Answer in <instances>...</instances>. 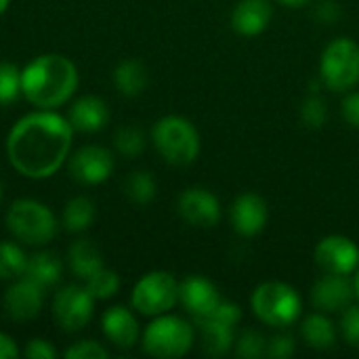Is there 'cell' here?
I'll use <instances>...</instances> for the list:
<instances>
[{
  "mask_svg": "<svg viewBox=\"0 0 359 359\" xmlns=\"http://www.w3.org/2000/svg\"><path fill=\"white\" fill-rule=\"evenodd\" d=\"M158 154L172 166H187L200 154V133L183 116H164L151 130Z\"/></svg>",
  "mask_w": 359,
  "mask_h": 359,
  "instance_id": "4",
  "label": "cell"
},
{
  "mask_svg": "<svg viewBox=\"0 0 359 359\" xmlns=\"http://www.w3.org/2000/svg\"><path fill=\"white\" fill-rule=\"evenodd\" d=\"M101 328H103V334L105 339L120 347V349H130L137 345L139 341V324H137V318L133 316V311H128L126 307H109L103 318H101Z\"/></svg>",
  "mask_w": 359,
  "mask_h": 359,
  "instance_id": "18",
  "label": "cell"
},
{
  "mask_svg": "<svg viewBox=\"0 0 359 359\" xmlns=\"http://www.w3.org/2000/svg\"><path fill=\"white\" fill-rule=\"evenodd\" d=\"M95 297L86 290V286H65L53 299V316L55 322L65 332H80L93 318Z\"/></svg>",
  "mask_w": 359,
  "mask_h": 359,
  "instance_id": "9",
  "label": "cell"
},
{
  "mask_svg": "<svg viewBox=\"0 0 359 359\" xmlns=\"http://www.w3.org/2000/svg\"><path fill=\"white\" fill-rule=\"evenodd\" d=\"M114 82L124 97H139L147 86V69L137 59H126L114 69Z\"/></svg>",
  "mask_w": 359,
  "mask_h": 359,
  "instance_id": "24",
  "label": "cell"
},
{
  "mask_svg": "<svg viewBox=\"0 0 359 359\" xmlns=\"http://www.w3.org/2000/svg\"><path fill=\"white\" fill-rule=\"evenodd\" d=\"M328 118V107L322 101V97L311 95L301 105V120L307 128H322Z\"/></svg>",
  "mask_w": 359,
  "mask_h": 359,
  "instance_id": "32",
  "label": "cell"
},
{
  "mask_svg": "<svg viewBox=\"0 0 359 359\" xmlns=\"http://www.w3.org/2000/svg\"><path fill=\"white\" fill-rule=\"evenodd\" d=\"M316 263L324 273L353 276L359 267V246L347 236H326L316 246Z\"/></svg>",
  "mask_w": 359,
  "mask_h": 359,
  "instance_id": "10",
  "label": "cell"
},
{
  "mask_svg": "<svg viewBox=\"0 0 359 359\" xmlns=\"http://www.w3.org/2000/svg\"><path fill=\"white\" fill-rule=\"evenodd\" d=\"M17 355H19V349H17L15 341L8 334L0 332V359H13Z\"/></svg>",
  "mask_w": 359,
  "mask_h": 359,
  "instance_id": "38",
  "label": "cell"
},
{
  "mask_svg": "<svg viewBox=\"0 0 359 359\" xmlns=\"http://www.w3.org/2000/svg\"><path fill=\"white\" fill-rule=\"evenodd\" d=\"M196 326L200 330V341L204 353L212 358L227 355L233 349L236 343V326H229L217 318H202L196 320Z\"/></svg>",
  "mask_w": 359,
  "mask_h": 359,
  "instance_id": "20",
  "label": "cell"
},
{
  "mask_svg": "<svg viewBox=\"0 0 359 359\" xmlns=\"http://www.w3.org/2000/svg\"><path fill=\"white\" fill-rule=\"evenodd\" d=\"M0 200H2V183H0Z\"/></svg>",
  "mask_w": 359,
  "mask_h": 359,
  "instance_id": "43",
  "label": "cell"
},
{
  "mask_svg": "<svg viewBox=\"0 0 359 359\" xmlns=\"http://www.w3.org/2000/svg\"><path fill=\"white\" fill-rule=\"evenodd\" d=\"M221 301L223 299L217 286L202 276H189L179 284V303L194 318V322L208 318Z\"/></svg>",
  "mask_w": 359,
  "mask_h": 359,
  "instance_id": "14",
  "label": "cell"
},
{
  "mask_svg": "<svg viewBox=\"0 0 359 359\" xmlns=\"http://www.w3.org/2000/svg\"><path fill=\"white\" fill-rule=\"evenodd\" d=\"M353 299H355V286L349 276L324 273L311 290V303L322 313L345 311L353 303Z\"/></svg>",
  "mask_w": 359,
  "mask_h": 359,
  "instance_id": "13",
  "label": "cell"
},
{
  "mask_svg": "<svg viewBox=\"0 0 359 359\" xmlns=\"http://www.w3.org/2000/svg\"><path fill=\"white\" fill-rule=\"evenodd\" d=\"M297 351L294 339L290 334H276L271 339H267V358L286 359L290 358Z\"/></svg>",
  "mask_w": 359,
  "mask_h": 359,
  "instance_id": "35",
  "label": "cell"
},
{
  "mask_svg": "<svg viewBox=\"0 0 359 359\" xmlns=\"http://www.w3.org/2000/svg\"><path fill=\"white\" fill-rule=\"evenodd\" d=\"M8 2H11V0H0V15L8 8Z\"/></svg>",
  "mask_w": 359,
  "mask_h": 359,
  "instance_id": "42",
  "label": "cell"
},
{
  "mask_svg": "<svg viewBox=\"0 0 359 359\" xmlns=\"http://www.w3.org/2000/svg\"><path fill=\"white\" fill-rule=\"evenodd\" d=\"M320 17L322 19H326V21H334L337 19V15H339V8H337V4L334 2H330V0H324L322 4H320Z\"/></svg>",
  "mask_w": 359,
  "mask_h": 359,
  "instance_id": "39",
  "label": "cell"
},
{
  "mask_svg": "<svg viewBox=\"0 0 359 359\" xmlns=\"http://www.w3.org/2000/svg\"><path fill=\"white\" fill-rule=\"evenodd\" d=\"M78 88V69L72 59L48 53L21 69V95L40 109H57Z\"/></svg>",
  "mask_w": 359,
  "mask_h": 359,
  "instance_id": "2",
  "label": "cell"
},
{
  "mask_svg": "<svg viewBox=\"0 0 359 359\" xmlns=\"http://www.w3.org/2000/svg\"><path fill=\"white\" fill-rule=\"evenodd\" d=\"M74 128L69 120L53 109L23 116L6 137L11 166L27 179L53 177L65 162L72 147Z\"/></svg>",
  "mask_w": 359,
  "mask_h": 359,
  "instance_id": "1",
  "label": "cell"
},
{
  "mask_svg": "<svg viewBox=\"0 0 359 359\" xmlns=\"http://www.w3.org/2000/svg\"><path fill=\"white\" fill-rule=\"evenodd\" d=\"M231 225L233 231L242 238H255L259 236L269 219V210H267V202L257 196V194H242L236 198V202L231 204Z\"/></svg>",
  "mask_w": 359,
  "mask_h": 359,
  "instance_id": "15",
  "label": "cell"
},
{
  "mask_svg": "<svg viewBox=\"0 0 359 359\" xmlns=\"http://www.w3.org/2000/svg\"><path fill=\"white\" fill-rule=\"evenodd\" d=\"M114 143L118 147V151L126 158H137L143 149H145V135L139 126H122L118 128L116 137H114Z\"/></svg>",
  "mask_w": 359,
  "mask_h": 359,
  "instance_id": "29",
  "label": "cell"
},
{
  "mask_svg": "<svg viewBox=\"0 0 359 359\" xmlns=\"http://www.w3.org/2000/svg\"><path fill=\"white\" fill-rule=\"evenodd\" d=\"M341 114L349 126L359 128V90H353L345 97V101L341 105Z\"/></svg>",
  "mask_w": 359,
  "mask_h": 359,
  "instance_id": "37",
  "label": "cell"
},
{
  "mask_svg": "<svg viewBox=\"0 0 359 359\" xmlns=\"http://www.w3.org/2000/svg\"><path fill=\"white\" fill-rule=\"evenodd\" d=\"M177 210L185 223L200 229H210L221 221V202L204 187L185 189L177 200Z\"/></svg>",
  "mask_w": 359,
  "mask_h": 359,
  "instance_id": "12",
  "label": "cell"
},
{
  "mask_svg": "<svg viewBox=\"0 0 359 359\" xmlns=\"http://www.w3.org/2000/svg\"><path fill=\"white\" fill-rule=\"evenodd\" d=\"M114 154L101 145H86L69 158V175L84 185L105 183L114 172Z\"/></svg>",
  "mask_w": 359,
  "mask_h": 359,
  "instance_id": "11",
  "label": "cell"
},
{
  "mask_svg": "<svg viewBox=\"0 0 359 359\" xmlns=\"http://www.w3.org/2000/svg\"><path fill=\"white\" fill-rule=\"evenodd\" d=\"M196 341V330L189 322L179 316L162 313L158 316L141 337L143 351L151 358L172 359L189 353Z\"/></svg>",
  "mask_w": 359,
  "mask_h": 359,
  "instance_id": "5",
  "label": "cell"
},
{
  "mask_svg": "<svg viewBox=\"0 0 359 359\" xmlns=\"http://www.w3.org/2000/svg\"><path fill=\"white\" fill-rule=\"evenodd\" d=\"M353 286H355V297L359 299V267H358V271L353 273Z\"/></svg>",
  "mask_w": 359,
  "mask_h": 359,
  "instance_id": "41",
  "label": "cell"
},
{
  "mask_svg": "<svg viewBox=\"0 0 359 359\" xmlns=\"http://www.w3.org/2000/svg\"><path fill=\"white\" fill-rule=\"evenodd\" d=\"M273 17V6L269 0H240L231 13V27L236 34L252 38L263 34Z\"/></svg>",
  "mask_w": 359,
  "mask_h": 359,
  "instance_id": "17",
  "label": "cell"
},
{
  "mask_svg": "<svg viewBox=\"0 0 359 359\" xmlns=\"http://www.w3.org/2000/svg\"><path fill=\"white\" fill-rule=\"evenodd\" d=\"M93 221H95V204L84 196L72 198L63 208V225L67 231L74 233L84 231L93 225Z\"/></svg>",
  "mask_w": 359,
  "mask_h": 359,
  "instance_id": "25",
  "label": "cell"
},
{
  "mask_svg": "<svg viewBox=\"0 0 359 359\" xmlns=\"http://www.w3.org/2000/svg\"><path fill=\"white\" fill-rule=\"evenodd\" d=\"M156 191H158L156 179L151 177V172H145V170H137V172L128 175V179L124 183L126 198L135 204H141V206L149 204L156 198Z\"/></svg>",
  "mask_w": 359,
  "mask_h": 359,
  "instance_id": "26",
  "label": "cell"
},
{
  "mask_svg": "<svg viewBox=\"0 0 359 359\" xmlns=\"http://www.w3.org/2000/svg\"><path fill=\"white\" fill-rule=\"evenodd\" d=\"M27 257L13 242H0V280H17L25 273Z\"/></svg>",
  "mask_w": 359,
  "mask_h": 359,
  "instance_id": "27",
  "label": "cell"
},
{
  "mask_svg": "<svg viewBox=\"0 0 359 359\" xmlns=\"http://www.w3.org/2000/svg\"><path fill=\"white\" fill-rule=\"evenodd\" d=\"M233 351L238 358L255 359L261 358V355H267V339L257 332V330H244L236 343H233Z\"/></svg>",
  "mask_w": 359,
  "mask_h": 359,
  "instance_id": "31",
  "label": "cell"
},
{
  "mask_svg": "<svg viewBox=\"0 0 359 359\" xmlns=\"http://www.w3.org/2000/svg\"><path fill=\"white\" fill-rule=\"evenodd\" d=\"M44 305V288L36 282L21 278L13 286H8L4 294V309L11 320L15 322H29L34 320Z\"/></svg>",
  "mask_w": 359,
  "mask_h": 359,
  "instance_id": "16",
  "label": "cell"
},
{
  "mask_svg": "<svg viewBox=\"0 0 359 359\" xmlns=\"http://www.w3.org/2000/svg\"><path fill=\"white\" fill-rule=\"evenodd\" d=\"M23 358L27 359H55L57 358V349L44 341V339H29L25 343V349H23Z\"/></svg>",
  "mask_w": 359,
  "mask_h": 359,
  "instance_id": "36",
  "label": "cell"
},
{
  "mask_svg": "<svg viewBox=\"0 0 359 359\" xmlns=\"http://www.w3.org/2000/svg\"><path fill=\"white\" fill-rule=\"evenodd\" d=\"M252 313L271 328L284 330L303 313V299L297 288L286 282H265L250 297Z\"/></svg>",
  "mask_w": 359,
  "mask_h": 359,
  "instance_id": "3",
  "label": "cell"
},
{
  "mask_svg": "<svg viewBox=\"0 0 359 359\" xmlns=\"http://www.w3.org/2000/svg\"><path fill=\"white\" fill-rule=\"evenodd\" d=\"M284 6H290V8H303L305 4H309L311 0H280Z\"/></svg>",
  "mask_w": 359,
  "mask_h": 359,
  "instance_id": "40",
  "label": "cell"
},
{
  "mask_svg": "<svg viewBox=\"0 0 359 359\" xmlns=\"http://www.w3.org/2000/svg\"><path fill=\"white\" fill-rule=\"evenodd\" d=\"M320 78L334 93H349L359 84V44L353 38H334L322 53Z\"/></svg>",
  "mask_w": 359,
  "mask_h": 359,
  "instance_id": "7",
  "label": "cell"
},
{
  "mask_svg": "<svg viewBox=\"0 0 359 359\" xmlns=\"http://www.w3.org/2000/svg\"><path fill=\"white\" fill-rule=\"evenodd\" d=\"M8 231L23 244L44 246L57 236L55 215L36 200H15L6 212Z\"/></svg>",
  "mask_w": 359,
  "mask_h": 359,
  "instance_id": "6",
  "label": "cell"
},
{
  "mask_svg": "<svg viewBox=\"0 0 359 359\" xmlns=\"http://www.w3.org/2000/svg\"><path fill=\"white\" fill-rule=\"evenodd\" d=\"M69 267L74 271L76 278L80 280H88L93 278L97 271L103 269V259L99 248L90 242V240H78L72 244L69 248Z\"/></svg>",
  "mask_w": 359,
  "mask_h": 359,
  "instance_id": "23",
  "label": "cell"
},
{
  "mask_svg": "<svg viewBox=\"0 0 359 359\" xmlns=\"http://www.w3.org/2000/svg\"><path fill=\"white\" fill-rule=\"evenodd\" d=\"M61 273H63V263L55 252H38L34 257H27L25 273L21 278H27L38 286L48 288L61 280Z\"/></svg>",
  "mask_w": 359,
  "mask_h": 359,
  "instance_id": "22",
  "label": "cell"
},
{
  "mask_svg": "<svg viewBox=\"0 0 359 359\" xmlns=\"http://www.w3.org/2000/svg\"><path fill=\"white\" fill-rule=\"evenodd\" d=\"M84 286H86V290L95 297V301H97V299H99V301H105V299H111V297L118 292V288H120V278H118L116 271L103 267V269L97 271L93 278H88Z\"/></svg>",
  "mask_w": 359,
  "mask_h": 359,
  "instance_id": "30",
  "label": "cell"
},
{
  "mask_svg": "<svg viewBox=\"0 0 359 359\" xmlns=\"http://www.w3.org/2000/svg\"><path fill=\"white\" fill-rule=\"evenodd\" d=\"M21 95V69L15 63L0 61V105L13 103Z\"/></svg>",
  "mask_w": 359,
  "mask_h": 359,
  "instance_id": "28",
  "label": "cell"
},
{
  "mask_svg": "<svg viewBox=\"0 0 359 359\" xmlns=\"http://www.w3.org/2000/svg\"><path fill=\"white\" fill-rule=\"evenodd\" d=\"M63 355L69 359H107L109 351L97 341H78L69 349H65Z\"/></svg>",
  "mask_w": 359,
  "mask_h": 359,
  "instance_id": "34",
  "label": "cell"
},
{
  "mask_svg": "<svg viewBox=\"0 0 359 359\" xmlns=\"http://www.w3.org/2000/svg\"><path fill=\"white\" fill-rule=\"evenodd\" d=\"M130 303L141 316L168 313L179 303V282L168 271H149L133 288Z\"/></svg>",
  "mask_w": 359,
  "mask_h": 359,
  "instance_id": "8",
  "label": "cell"
},
{
  "mask_svg": "<svg viewBox=\"0 0 359 359\" xmlns=\"http://www.w3.org/2000/svg\"><path fill=\"white\" fill-rule=\"evenodd\" d=\"M341 332L349 347L359 351V305H349L341 318Z\"/></svg>",
  "mask_w": 359,
  "mask_h": 359,
  "instance_id": "33",
  "label": "cell"
},
{
  "mask_svg": "<svg viewBox=\"0 0 359 359\" xmlns=\"http://www.w3.org/2000/svg\"><path fill=\"white\" fill-rule=\"evenodd\" d=\"M301 337L311 349H318V351H328L337 345V328L330 322V318H326V313L322 311L311 313L303 320Z\"/></svg>",
  "mask_w": 359,
  "mask_h": 359,
  "instance_id": "21",
  "label": "cell"
},
{
  "mask_svg": "<svg viewBox=\"0 0 359 359\" xmlns=\"http://www.w3.org/2000/svg\"><path fill=\"white\" fill-rule=\"evenodd\" d=\"M67 120L74 130L78 133H99L109 122V109L107 103L95 95L80 97L67 114Z\"/></svg>",
  "mask_w": 359,
  "mask_h": 359,
  "instance_id": "19",
  "label": "cell"
}]
</instances>
